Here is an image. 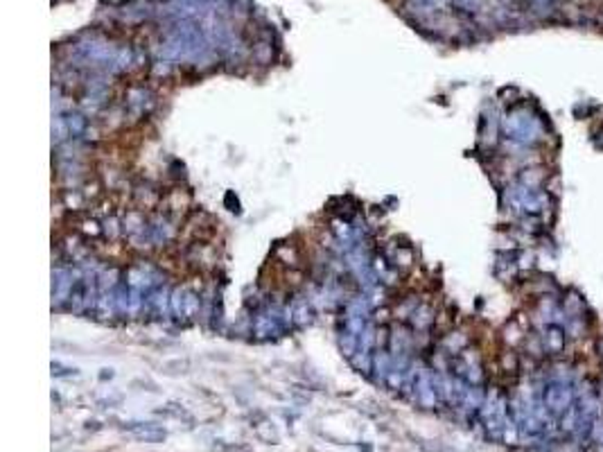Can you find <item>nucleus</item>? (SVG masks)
<instances>
[{
    "instance_id": "f03ea898",
    "label": "nucleus",
    "mask_w": 603,
    "mask_h": 452,
    "mask_svg": "<svg viewBox=\"0 0 603 452\" xmlns=\"http://www.w3.org/2000/svg\"><path fill=\"white\" fill-rule=\"evenodd\" d=\"M542 344H545L549 353H563L567 344V330L558 326V323H549L545 337H542Z\"/></svg>"
},
{
    "instance_id": "f257e3e1",
    "label": "nucleus",
    "mask_w": 603,
    "mask_h": 452,
    "mask_svg": "<svg viewBox=\"0 0 603 452\" xmlns=\"http://www.w3.org/2000/svg\"><path fill=\"white\" fill-rule=\"evenodd\" d=\"M574 403V394L570 385H565L563 380H554L545 391V405L549 407L551 414H565Z\"/></svg>"
},
{
    "instance_id": "7ed1b4c3",
    "label": "nucleus",
    "mask_w": 603,
    "mask_h": 452,
    "mask_svg": "<svg viewBox=\"0 0 603 452\" xmlns=\"http://www.w3.org/2000/svg\"><path fill=\"white\" fill-rule=\"evenodd\" d=\"M563 310H565V314H567V317H570V319H583V310H585L583 298H581L579 294L570 292V294H567L565 301H563Z\"/></svg>"
},
{
    "instance_id": "20e7f679",
    "label": "nucleus",
    "mask_w": 603,
    "mask_h": 452,
    "mask_svg": "<svg viewBox=\"0 0 603 452\" xmlns=\"http://www.w3.org/2000/svg\"><path fill=\"white\" fill-rule=\"evenodd\" d=\"M599 351L603 353V339H601V342H599Z\"/></svg>"
}]
</instances>
